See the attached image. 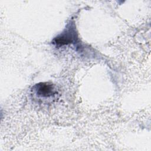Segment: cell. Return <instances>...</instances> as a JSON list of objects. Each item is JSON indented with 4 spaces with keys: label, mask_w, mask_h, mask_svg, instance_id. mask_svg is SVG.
Masks as SVG:
<instances>
[{
    "label": "cell",
    "mask_w": 151,
    "mask_h": 151,
    "mask_svg": "<svg viewBox=\"0 0 151 151\" xmlns=\"http://www.w3.org/2000/svg\"><path fill=\"white\" fill-rule=\"evenodd\" d=\"M78 39L74 23L69 24L65 29L53 40V44L62 46L76 42Z\"/></svg>",
    "instance_id": "obj_1"
},
{
    "label": "cell",
    "mask_w": 151,
    "mask_h": 151,
    "mask_svg": "<svg viewBox=\"0 0 151 151\" xmlns=\"http://www.w3.org/2000/svg\"><path fill=\"white\" fill-rule=\"evenodd\" d=\"M34 88L38 96L42 97H48L56 93L54 86L49 83H40L36 84Z\"/></svg>",
    "instance_id": "obj_2"
}]
</instances>
